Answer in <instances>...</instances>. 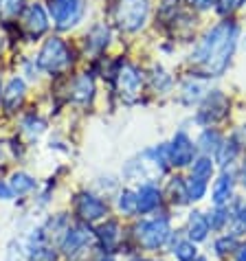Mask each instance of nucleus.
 <instances>
[{
  "label": "nucleus",
  "instance_id": "obj_1",
  "mask_svg": "<svg viewBox=\"0 0 246 261\" xmlns=\"http://www.w3.org/2000/svg\"><path fill=\"white\" fill-rule=\"evenodd\" d=\"M237 38H240V29L235 22L227 20L215 24L193 48L191 62L202 66L205 77H220L231 64V57L237 48Z\"/></svg>",
  "mask_w": 246,
  "mask_h": 261
},
{
  "label": "nucleus",
  "instance_id": "obj_2",
  "mask_svg": "<svg viewBox=\"0 0 246 261\" xmlns=\"http://www.w3.org/2000/svg\"><path fill=\"white\" fill-rule=\"evenodd\" d=\"M150 16V0H119L114 9V22L121 31L136 33L145 27Z\"/></svg>",
  "mask_w": 246,
  "mask_h": 261
},
{
  "label": "nucleus",
  "instance_id": "obj_3",
  "mask_svg": "<svg viewBox=\"0 0 246 261\" xmlns=\"http://www.w3.org/2000/svg\"><path fill=\"white\" fill-rule=\"evenodd\" d=\"M70 62H73V55H70L68 46L60 38L46 40L38 53V68L51 72V75L66 70L70 66Z\"/></svg>",
  "mask_w": 246,
  "mask_h": 261
},
{
  "label": "nucleus",
  "instance_id": "obj_4",
  "mask_svg": "<svg viewBox=\"0 0 246 261\" xmlns=\"http://www.w3.org/2000/svg\"><path fill=\"white\" fill-rule=\"evenodd\" d=\"M48 11L57 29H70L84 16V0H51Z\"/></svg>",
  "mask_w": 246,
  "mask_h": 261
},
{
  "label": "nucleus",
  "instance_id": "obj_5",
  "mask_svg": "<svg viewBox=\"0 0 246 261\" xmlns=\"http://www.w3.org/2000/svg\"><path fill=\"white\" fill-rule=\"evenodd\" d=\"M229 114V99L222 95L220 90H211L207 92V97L202 99L200 110L196 114V121L202 123V125H213V123L222 121Z\"/></svg>",
  "mask_w": 246,
  "mask_h": 261
},
{
  "label": "nucleus",
  "instance_id": "obj_6",
  "mask_svg": "<svg viewBox=\"0 0 246 261\" xmlns=\"http://www.w3.org/2000/svg\"><path fill=\"white\" fill-rule=\"evenodd\" d=\"M169 222L161 217V220H147V222H141L139 226H136V237H139V242L145 246L150 250H156L161 248V246L169 239Z\"/></svg>",
  "mask_w": 246,
  "mask_h": 261
},
{
  "label": "nucleus",
  "instance_id": "obj_7",
  "mask_svg": "<svg viewBox=\"0 0 246 261\" xmlns=\"http://www.w3.org/2000/svg\"><path fill=\"white\" fill-rule=\"evenodd\" d=\"M117 88L126 103H134L143 90V75L139 72V68L132 64H123L117 72Z\"/></svg>",
  "mask_w": 246,
  "mask_h": 261
},
{
  "label": "nucleus",
  "instance_id": "obj_8",
  "mask_svg": "<svg viewBox=\"0 0 246 261\" xmlns=\"http://www.w3.org/2000/svg\"><path fill=\"white\" fill-rule=\"evenodd\" d=\"M196 147L198 145H193V141L189 139V134L185 132V129H178L176 134H174L171 143L167 145L169 149V165L174 167H187L196 161Z\"/></svg>",
  "mask_w": 246,
  "mask_h": 261
},
{
  "label": "nucleus",
  "instance_id": "obj_9",
  "mask_svg": "<svg viewBox=\"0 0 246 261\" xmlns=\"http://www.w3.org/2000/svg\"><path fill=\"white\" fill-rule=\"evenodd\" d=\"M92 242V230L86 226V224H75L70 226L62 239V252L66 257H77L86 246Z\"/></svg>",
  "mask_w": 246,
  "mask_h": 261
},
{
  "label": "nucleus",
  "instance_id": "obj_10",
  "mask_svg": "<svg viewBox=\"0 0 246 261\" xmlns=\"http://www.w3.org/2000/svg\"><path fill=\"white\" fill-rule=\"evenodd\" d=\"M75 211L84 222H97L108 213V204L92 193H79L75 200Z\"/></svg>",
  "mask_w": 246,
  "mask_h": 261
},
{
  "label": "nucleus",
  "instance_id": "obj_11",
  "mask_svg": "<svg viewBox=\"0 0 246 261\" xmlns=\"http://www.w3.org/2000/svg\"><path fill=\"white\" fill-rule=\"evenodd\" d=\"M29 259L31 261H57V255L53 250V246L48 244V237L44 235V230H35V235L29 242Z\"/></svg>",
  "mask_w": 246,
  "mask_h": 261
},
{
  "label": "nucleus",
  "instance_id": "obj_12",
  "mask_svg": "<svg viewBox=\"0 0 246 261\" xmlns=\"http://www.w3.org/2000/svg\"><path fill=\"white\" fill-rule=\"evenodd\" d=\"M70 99H73L75 103H79V106L92 103V99H95V82H92V77L88 75V72L79 75L73 82V88H70Z\"/></svg>",
  "mask_w": 246,
  "mask_h": 261
},
{
  "label": "nucleus",
  "instance_id": "obj_13",
  "mask_svg": "<svg viewBox=\"0 0 246 261\" xmlns=\"http://www.w3.org/2000/svg\"><path fill=\"white\" fill-rule=\"evenodd\" d=\"M24 27L27 31L33 35V38H38V35H42L48 29V18H46V11L42 5H31L24 13Z\"/></svg>",
  "mask_w": 246,
  "mask_h": 261
},
{
  "label": "nucleus",
  "instance_id": "obj_14",
  "mask_svg": "<svg viewBox=\"0 0 246 261\" xmlns=\"http://www.w3.org/2000/svg\"><path fill=\"white\" fill-rule=\"evenodd\" d=\"M161 204V191L156 185L145 182L136 191V213H150Z\"/></svg>",
  "mask_w": 246,
  "mask_h": 261
},
{
  "label": "nucleus",
  "instance_id": "obj_15",
  "mask_svg": "<svg viewBox=\"0 0 246 261\" xmlns=\"http://www.w3.org/2000/svg\"><path fill=\"white\" fill-rule=\"evenodd\" d=\"M24 92H27V84H24V79H20V77H13L9 84H7V88L3 92V106H5V110L7 112H13L16 108L22 103V99H24Z\"/></svg>",
  "mask_w": 246,
  "mask_h": 261
},
{
  "label": "nucleus",
  "instance_id": "obj_16",
  "mask_svg": "<svg viewBox=\"0 0 246 261\" xmlns=\"http://www.w3.org/2000/svg\"><path fill=\"white\" fill-rule=\"evenodd\" d=\"M231 198H233V176H231V173H222L213 185L211 200L215 206H224Z\"/></svg>",
  "mask_w": 246,
  "mask_h": 261
},
{
  "label": "nucleus",
  "instance_id": "obj_17",
  "mask_svg": "<svg viewBox=\"0 0 246 261\" xmlns=\"http://www.w3.org/2000/svg\"><path fill=\"white\" fill-rule=\"evenodd\" d=\"M209 217L200 211H193L189 215V237L191 242H205L209 235Z\"/></svg>",
  "mask_w": 246,
  "mask_h": 261
},
{
  "label": "nucleus",
  "instance_id": "obj_18",
  "mask_svg": "<svg viewBox=\"0 0 246 261\" xmlns=\"http://www.w3.org/2000/svg\"><path fill=\"white\" fill-rule=\"evenodd\" d=\"M222 134L218 132V129L213 127H205L202 129V134L198 136V147L205 151V156L209 154H218V149L222 147Z\"/></svg>",
  "mask_w": 246,
  "mask_h": 261
},
{
  "label": "nucleus",
  "instance_id": "obj_19",
  "mask_svg": "<svg viewBox=\"0 0 246 261\" xmlns=\"http://www.w3.org/2000/svg\"><path fill=\"white\" fill-rule=\"evenodd\" d=\"M207 95H205V86L198 79H189V82L183 84V88H180V101H183L185 106H193L202 101Z\"/></svg>",
  "mask_w": 246,
  "mask_h": 261
},
{
  "label": "nucleus",
  "instance_id": "obj_20",
  "mask_svg": "<svg viewBox=\"0 0 246 261\" xmlns=\"http://www.w3.org/2000/svg\"><path fill=\"white\" fill-rule=\"evenodd\" d=\"M108 40H110V31H108V27L106 24H95L88 31V35H86V48L101 50L108 44Z\"/></svg>",
  "mask_w": 246,
  "mask_h": 261
},
{
  "label": "nucleus",
  "instance_id": "obj_21",
  "mask_svg": "<svg viewBox=\"0 0 246 261\" xmlns=\"http://www.w3.org/2000/svg\"><path fill=\"white\" fill-rule=\"evenodd\" d=\"M9 189L13 191V195H27L35 189V180L29 176V173L18 171L9 178Z\"/></svg>",
  "mask_w": 246,
  "mask_h": 261
},
{
  "label": "nucleus",
  "instance_id": "obj_22",
  "mask_svg": "<svg viewBox=\"0 0 246 261\" xmlns=\"http://www.w3.org/2000/svg\"><path fill=\"white\" fill-rule=\"evenodd\" d=\"M97 235L101 239V244L106 246V250H112L119 242V224L117 222H106L104 226L97 230Z\"/></svg>",
  "mask_w": 246,
  "mask_h": 261
},
{
  "label": "nucleus",
  "instance_id": "obj_23",
  "mask_svg": "<svg viewBox=\"0 0 246 261\" xmlns=\"http://www.w3.org/2000/svg\"><path fill=\"white\" fill-rule=\"evenodd\" d=\"M185 189H187V198H189V202H200L207 193V180L189 176V180H185Z\"/></svg>",
  "mask_w": 246,
  "mask_h": 261
},
{
  "label": "nucleus",
  "instance_id": "obj_24",
  "mask_svg": "<svg viewBox=\"0 0 246 261\" xmlns=\"http://www.w3.org/2000/svg\"><path fill=\"white\" fill-rule=\"evenodd\" d=\"M237 151H240V141H237V136H233L231 141H224L222 147L218 149V161L220 165H231L235 161Z\"/></svg>",
  "mask_w": 246,
  "mask_h": 261
},
{
  "label": "nucleus",
  "instance_id": "obj_25",
  "mask_svg": "<svg viewBox=\"0 0 246 261\" xmlns=\"http://www.w3.org/2000/svg\"><path fill=\"white\" fill-rule=\"evenodd\" d=\"M191 176L196 178H202V180H209L213 176V161L209 156H200L193 161L191 165Z\"/></svg>",
  "mask_w": 246,
  "mask_h": 261
},
{
  "label": "nucleus",
  "instance_id": "obj_26",
  "mask_svg": "<svg viewBox=\"0 0 246 261\" xmlns=\"http://www.w3.org/2000/svg\"><path fill=\"white\" fill-rule=\"evenodd\" d=\"M117 206H119V211H121V213H126V215L136 213V191H130V189L121 191Z\"/></svg>",
  "mask_w": 246,
  "mask_h": 261
},
{
  "label": "nucleus",
  "instance_id": "obj_27",
  "mask_svg": "<svg viewBox=\"0 0 246 261\" xmlns=\"http://www.w3.org/2000/svg\"><path fill=\"white\" fill-rule=\"evenodd\" d=\"M169 198H171L174 204H185V202H189V198H187L185 182L180 178H174L169 182Z\"/></svg>",
  "mask_w": 246,
  "mask_h": 261
},
{
  "label": "nucleus",
  "instance_id": "obj_28",
  "mask_svg": "<svg viewBox=\"0 0 246 261\" xmlns=\"http://www.w3.org/2000/svg\"><path fill=\"white\" fill-rule=\"evenodd\" d=\"M174 255L178 261H193L196 259V246H193V242H178L174 248Z\"/></svg>",
  "mask_w": 246,
  "mask_h": 261
},
{
  "label": "nucleus",
  "instance_id": "obj_29",
  "mask_svg": "<svg viewBox=\"0 0 246 261\" xmlns=\"http://www.w3.org/2000/svg\"><path fill=\"white\" fill-rule=\"evenodd\" d=\"M152 84H154L156 90H169L171 84H174V79L161 66H154V72H152Z\"/></svg>",
  "mask_w": 246,
  "mask_h": 261
},
{
  "label": "nucleus",
  "instance_id": "obj_30",
  "mask_svg": "<svg viewBox=\"0 0 246 261\" xmlns=\"http://www.w3.org/2000/svg\"><path fill=\"white\" fill-rule=\"evenodd\" d=\"M24 0H0V16L3 18H13L22 11Z\"/></svg>",
  "mask_w": 246,
  "mask_h": 261
},
{
  "label": "nucleus",
  "instance_id": "obj_31",
  "mask_svg": "<svg viewBox=\"0 0 246 261\" xmlns=\"http://www.w3.org/2000/svg\"><path fill=\"white\" fill-rule=\"evenodd\" d=\"M44 121L42 119H35V117H29L27 121H24V132L31 136V139H38V136L44 132Z\"/></svg>",
  "mask_w": 246,
  "mask_h": 261
},
{
  "label": "nucleus",
  "instance_id": "obj_32",
  "mask_svg": "<svg viewBox=\"0 0 246 261\" xmlns=\"http://www.w3.org/2000/svg\"><path fill=\"white\" fill-rule=\"evenodd\" d=\"M244 3H246V0H218L215 9H218L220 16H229V13H233V11L240 9Z\"/></svg>",
  "mask_w": 246,
  "mask_h": 261
},
{
  "label": "nucleus",
  "instance_id": "obj_33",
  "mask_svg": "<svg viewBox=\"0 0 246 261\" xmlns=\"http://www.w3.org/2000/svg\"><path fill=\"white\" fill-rule=\"evenodd\" d=\"M233 222H235V228H233V237L235 235H242L246 233V202H242L237 213L233 215Z\"/></svg>",
  "mask_w": 246,
  "mask_h": 261
},
{
  "label": "nucleus",
  "instance_id": "obj_34",
  "mask_svg": "<svg viewBox=\"0 0 246 261\" xmlns=\"http://www.w3.org/2000/svg\"><path fill=\"white\" fill-rule=\"evenodd\" d=\"M235 237L233 235H224V237H220L218 242H215V252L218 255H227V252H233L235 250Z\"/></svg>",
  "mask_w": 246,
  "mask_h": 261
},
{
  "label": "nucleus",
  "instance_id": "obj_35",
  "mask_svg": "<svg viewBox=\"0 0 246 261\" xmlns=\"http://www.w3.org/2000/svg\"><path fill=\"white\" fill-rule=\"evenodd\" d=\"M227 222H229V211L224 206H215L211 220H209V226H211V228H222Z\"/></svg>",
  "mask_w": 246,
  "mask_h": 261
},
{
  "label": "nucleus",
  "instance_id": "obj_36",
  "mask_svg": "<svg viewBox=\"0 0 246 261\" xmlns=\"http://www.w3.org/2000/svg\"><path fill=\"white\" fill-rule=\"evenodd\" d=\"M193 9H198V11H207V9H211V7L218 5V0H189Z\"/></svg>",
  "mask_w": 246,
  "mask_h": 261
},
{
  "label": "nucleus",
  "instance_id": "obj_37",
  "mask_svg": "<svg viewBox=\"0 0 246 261\" xmlns=\"http://www.w3.org/2000/svg\"><path fill=\"white\" fill-rule=\"evenodd\" d=\"M11 195H13V191L9 189V185L0 182V200H11Z\"/></svg>",
  "mask_w": 246,
  "mask_h": 261
},
{
  "label": "nucleus",
  "instance_id": "obj_38",
  "mask_svg": "<svg viewBox=\"0 0 246 261\" xmlns=\"http://www.w3.org/2000/svg\"><path fill=\"white\" fill-rule=\"evenodd\" d=\"M235 259H237V261H246V242L235 250Z\"/></svg>",
  "mask_w": 246,
  "mask_h": 261
},
{
  "label": "nucleus",
  "instance_id": "obj_39",
  "mask_svg": "<svg viewBox=\"0 0 246 261\" xmlns=\"http://www.w3.org/2000/svg\"><path fill=\"white\" fill-rule=\"evenodd\" d=\"M97 261H114V259H112L110 255H101V257H99Z\"/></svg>",
  "mask_w": 246,
  "mask_h": 261
},
{
  "label": "nucleus",
  "instance_id": "obj_40",
  "mask_svg": "<svg viewBox=\"0 0 246 261\" xmlns=\"http://www.w3.org/2000/svg\"><path fill=\"white\" fill-rule=\"evenodd\" d=\"M242 182H244V187H246V163H244V169H242Z\"/></svg>",
  "mask_w": 246,
  "mask_h": 261
},
{
  "label": "nucleus",
  "instance_id": "obj_41",
  "mask_svg": "<svg viewBox=\"0 0 246 261\" xmlns=\"http://www.w3.org/2000/svg\"><path fill=\"white\" fill-rule=\"evenodd\" d=\"M132 261H150V259H141V257H139V259H132Z\"/></svg>",
  "mask_w": 246,
  "mask_h": 261
},
{
  "label": "nucleus",
  "instance_id": "obj_42",
  "mask_svg": "<svg viewBox=\"0 0 246 261\" xmlns=\"http://www.w3.org/2000/svg\"><path fill=\"white\" fill-rule=\"evenodd\" d=\"M198 261H207V259H205V257H200V259H198Z\"/></svg>",
  "mask_w": 246,
  "mask_h": 261
},
{
  "label": "nucleus",
  "instance_id": "obj_43",
  "mask_svg": "<svg viewBox=\"0 0 246 261\" xmlns=\"http://www.w3.org/2000/svg\"><path fill=\"white\" fill-rule=\"evenodd\" d=\"M0 50H3V42H0Z\"/></svg>",
  "mask_w": 246,
  "mask_h": 261
}]
</instances>
